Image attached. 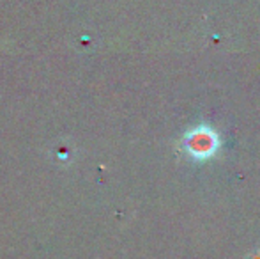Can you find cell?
<instances>
[{
	"label": "cell",
	"mask_w": 260,
	"mask_h": 259,
	"mask_svg": "<svg viewBox=\"0 0 260 259\" xmlns=\"http://www.w3.org/2000/svg\"><path fill=\"white\" fill-rule=\"evenodd\" d=\"M184 146H186V151L191 156H195V158H207V156H212L216 153L219 140H218V135L211 128L200 126V128L191 130L186 135Z\"/></svg>",
	"instance_id": "cell-1"
},
{
	"label": "cell",
	"mask_w": 260,
	"mask_h": 259,
	"mask_svg": "<svg viewBox=\"0 0 260 259\" xmlns=\"http://www.w3.org/2000/svg\"><path fill=\"white\" fill-rule=\"evenodd\" d=\"M248 259H260V249L255 250V252H251L250 256H248Z\"/></svg>",
	"instance_id": "cell-2"
}]
</instances>
